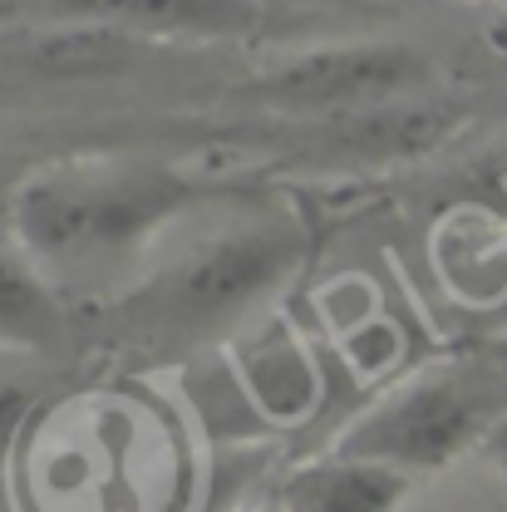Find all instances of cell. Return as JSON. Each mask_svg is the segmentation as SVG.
Segmentation results:
<instances>
[{
  "label": "cell",
  "instance_id": "obj_1",
  "mask_svg": "<svg viewBox=\"0 0 507 512\" xmlns=\"http://www.w3.org/2000/svg\"><path fill=\"white\" fill-rule=\"evenodd\" d=\"M188 183L128 163H60L10 188V242L45 276L119 261L163 232L183 207Z\"/></svg>",
  "mask_w": 507,
  "mask_h": 512
},
{
  "label": "cell",
  "instance_id": "obj_2",
  "mask_svg": "<svg viewBox=\"0 0 507 512\" xmlns=\"http://www.w3.org/2000/svg\"><path fill=\"white\" fill-rule=\"evenodd\" d=\"M498 389L463 370H424L394 384L384 399H375L345 434L340 453L350 458H375L409 478L448 468L468 448L483 444L488 424L503 414Z\"/></svg>",
  "mask_w": 507,
  "mask_h": 512
},
{
  "label": "cell",
  "instance_id": "obj_3",
  "mask_svg": "<svg viewBox=\"0 0 507 512\" xmlns=\"http://www.w3.org/2000/svg\"><path fill=\"white\" fill-rule=\"evenodd\" d=\"M291 271H296V237L286 227H266V222L232 227L178 256L168 276L143 296V311L168 330L202 335L252 316Z\"/></svg>",
  "mask_w": 507,
  "mask_h": 512
},
{
  "label": "cell",
  "instance_id": "obj_4",
  "mask_svg": "<svg viewBox=\"0 0 507 512\" xmlns=\"http://www.w3.org/2000/svg\"><path fill=\"white\" fill-rule=\"evenodd\" d=\"M434 79V64L419 45L404 40H345L301 50L291 60L271 64L247 84L256 104L311 114V119H355L380 114L414 99Z\"/></svg>",
  "mask_w": 507,
  "mask_h": 512
},
{
  "label": "cell",
  "instance_id": "obj_5",
  "mask_svg": "<svg viewBox=\"0 0 507 512\" xmlns=\"http://www.w3.org/2000/svg\"><path fill=\"white\" fill-rule=\"evenodd\" d=\"M64 30H109L124 40H247L256 0H35Z\"/></svg>",
  "mask_w": 507,
  "mask_h": 512
},
{
  "label": "cell",
  "instance_id": "obj_6",
  "mask_svg": "<svg viewBox=\"0 0 507 512\" xmlns=\"http://www.w3.org/2000/svg\"><path fill=\"white\" fill-rule=\"evenodd\" d=\"M414 498V478L375 463V458H350V453H325L316 463H301L276 503L286 512H404Z\"/></svg>",
  "mask_w": 507,
  "mask_h": 512
},
{
  "label": "cell",
  "instance_id": "obj_7",
  "mask_svg": "<svg viewBox=\"0 0 507 512\" xmlns=\"http://www.w3.org/2000/svg\"><path fill=\"white\" fill-rule=\"evenodd\" d=\"M237 375H242L247 404L276 424H291V419L311 414V404H316V365L291 330L252 335L237 360Z\"/></svg>",
  "mask_w": 507,
  "mask_h": 512
},
{
  "label": "cell",
  "instance_id": "obj_8",
  "mask_svg": "<svg viewBox=\"0 0 507 512\" xmlns=\"http://www.w3.org/2000/svg\"><path fill=\"white\" fill-rule=\"evenodd\" d=\"M60 325L64 311L50 276L15 242H0V345L5 350H50Z\"/></svg>",
  "mask_w": 507,
  "mask_h": 512
},
{
  "label": "cell",
  "instance_id": "obj_9",
  "mask_svg": "<svg viewBox=\"0 0 507 512\" xmlns=\"http://www.w3.org/2000/svg\"><path fill=\"white\" fill-rule=\"evenodd\" d=\"M30 404H35L30 384L0 375V458L10 453L15 439H20V429H25V419H30Z\"/></svg>",
  "mask_w": 507,
  "mask_h": 512
},
{
  "label": "cell",
  "instance_id": "obj_10",
  "mask_svg": "<svg viewBox=\"0 0 507 512\" xmlns=\"http://www.w3.org/2000/svg\"><path fill=\"white\" fill-rule=\"evenodd\" d=\"M478 453L488 458V468H493V473H498V478L507 483V409L498 414V419H493V424H488V434H483Z\"/></svg>",
  "mask_w": 507,
  "mask_h": 512
},
{
  "label": "cell",
  "instance_id": "obj_11",
  "mask_svg": "<svg viewBox=\"0 0 507 512\" xmlns=\"http://www.w3.org/2000/svg\"><path fill=\"white\" fill-rule=\"evenodd\" d=\"M0 242H10V188H0Z\"/></svg>",
  "mask_w": 507,
  "mask_h": 512
},
{
  "label": "cell",
  "instance_id": "obj_12",
  "mask_svg": "<svg viewBox=\"0 0 507 512\" xmlns=\"http://www.w3.org/2000/svg\"><path fill=\"white\" fill-rule=\"evenodd\" d=\"M493 350H498V370H503V375H507V335H503V340H498V345H493Z\"/></svg>",
  "mask_w": 507,
  "mask_h": 512
},
{
  "label": "cell",
  "instance_id": "obj_13",
  "mask_svg": "<svg viewBox=\"0 0 507 512\" xmlns=\"http://www.w3.org/2000/svg\"><path fill=\"white\" fill-rule=\"evenodd\" d=\"M247 512H286L281 503H261V508H247Z\"/></svg>",
  "mask_w": 507,
  "mask_h": 512
}]
</instances>
